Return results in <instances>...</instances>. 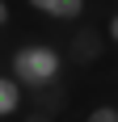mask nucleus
Instances as JSON below:
<instances>
[{
    "label": "nucleus",
    "instance_id": "4",
    "mask_svg": "<svg viewBox=\"0 0 118 122\" xmlns=\"http://www.w3.org/2000/svg\"><path fill=\"white\" fill-rule=\"evenodd\" d=\"M25 105V84L17 80V76H0V118H13V114Z\"/></svg>",
    "mask_w": 118,
    "mask_h": 122
},
{
    "label": "nucleus",
    "instance_id": "6",
    "mask_svg": "<svg viewBox=\"0 0 118 122\" xmlns=\"http://www.w3.org/2000/svg\"><path fill=\"white\" fill-rule=\"evenodd\" d=\"M106 38H110V42H114V46H118V13H114V17H110V21H106Z\"/></svg>",
    "mask_w": 118,
    "mask_h": 122
},
{
    "label": "nucleus",
    "instance_id": "2",
    "mask_svg": "<svg viewBox=\"0 0 118 122\" xmlns=\"http://www.w3.org/2000/svg\"><path fill=\"white\" fill-rule=\"evenodd\" d=\"M101 46H106V38L97 34L93 25H84V30H76V38L68 42V55L76 63H93V59H101Z\"/></svg>",
    "mask_w": 118,
    "mask_h": 122
},
{
    "label": "nucleus",
    "instance_id": "5",
    "mask_svg": "<svg viewBox=\"0 0 118 122\" xmlns=\"http://www.w3.org/2000/svg\"><path fill=\"white\" fill-rule=\"evenodd\" d=\"M89 122H118V105H93Z\"/></svg>",
    "mask_w": 118,
    "mask_h": 122
},
{
    "label": "nucleus",
    "instance_id": "1",
    "mask_svg": "<svg viewBox=\"0 0 118 122\" xmlns=\"http://www.w3.org/2000/svg\"><path fill=\"white\" fill-rule=\"evenodd\" d=\"M9 72L17 76L30 93H38V88H47V84H59V76H63V55H59V46H51V42H25V46L13 51Z\"/></svg>",
    "mask_w": 118,
    "mask_h": 122
},
{
    "label": "nucleus",
    "instance_id": "3",
    "mask_svg": "<svg viewBox=\"0 0 118 122\" xmlns=\"http://www.w3.org/2000/svg\"><path fill=\"white\" fill-rule=\"evenodd\" d=\"M34 13L55 17V21H80L84 17V0H25Z\"/></svg>",
    "mask_w": 118,
    "mask_h": 122
},
{
    "label": "nucleus",
    "instance_id": "7",
    "mask_svg": "<svg viewBox=\"0 0 118 122\" xmlns=\"http://www.w3.org/2000/svg\"><path fill=\"white\" fill-rule=\"evenodd\" d=\"M13 21V9H9V0H0V30Z\"/></svg>",
    "mask_w": 118,
    "mask_h": 122
}]
</instances>
